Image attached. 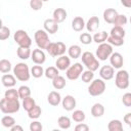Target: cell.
I'll use <instances>...</instances> for the list:
<instances>
[{
  "instance_id": "cell-1",
  "label": "cell",
  "mask_w": 131,
  "mask_h": 131,
  "mask_svg": "<svg viewBox=\"0 0 131 131\" xmlns=\"http://www.w3.org/2000/svg\"><path fill=\"white\" fill-rule=\"evenodd\" d=\"M20 108V102L19 99H9V98H2L0 101V110L3 114L10 115L15 114Z\"/></svg>"
},
{
  "instance_id": "cell-2",
  "label": "cell",
  "mask_w": 131,
  "mask_h": 131,
  "mask_svg": "<svg viewBox=\"0 0 131 131\" xmlns=\"http://www.w3.org/2000/svg\"><path fill=\"white\" fill-rule=\"evenodd\" d=\"M13 75L15 76V78L18 81L21 82H26L31 78V70L29 68V66L25 62H18L14 66V68L12 69Z\"/></svg>"
},
{
  "instance_id": "cell-3",
  "label": "cell",
  "mask_w": 131,
  "mask_h": 131,
  "mask_svg": "<svg viewBox=\"0 0 131 131\" xmlns=\"http://www.w3.org/2000/svg\"><path fill=\"white\" fill-rule=\"evenodd\" d=\"M83 64L87 68V70L95 72L99 68V59L90 51H85L81 55Z\"/></svg>"
},
{
  "instance_id": "cell-4",
  "label": "cell",
  "mask_w": 131,
  "mask_h": 131,
  "mask_svg": "<svg viewBox=\"0 0 131 131\" xmlns=\"http://www.w3.org/2000/svg\"><path fill=\"white\" fill-rule=\"evenodd\" d=\"M106 84L103 79H93L90 85L88 86V93L91 96H99L104 93Z\"/></svg>"
},
{
  "instance_id": "cell-5",
  "label": "cell",
  "mask_w": 131,
  "mask_h": 131,
  "mask_svg": "<svg viewBox=\"0 0 131 131\" xmlns=\"http://www.w3.org/2000/svg\"><path fill=\"white\" fill-rule=\"evenodd\" d=\"M67 46L63 42L57 41V42H50L48 46L46 47V51L49 53V55L55 57V56H60L66 53Z\"/></svg>"
},
{
  "instance_id": "cell-6",
  "label": "cell",
  "mask_w": 131,
  "mask_h": 131,
  "mask_svg": "<svg viewBox=\"0 0 131 131\" xmlns=\"http://www.w3.org/2000/svg\"><path fill=\"white\" fill-rule=\"evenodd\" d=\"M129 73L126 70H119L116 73L115 77V84L119 89H127L129 87Z\"/></svg>"
},
{
  "instance_id": "cell-7",
  "label": "cell",
  "mask_w": 131,
  "mask_h": 131,
  "mask_svg": "<svg viewBox=\"0 0 131 131\" xmlns=\"http://www.w3.org/2000/svg\"><path fill=\"white\" fill-rule=\"evenodd\" d=\"M13 40L21 47H31L32 45V39L25 30H17L13 35Z\"/></svg>"
},
{
  "instance_id": "cell-8",
  "label": "cell",
  "mask_w": 131,
  "mask_h": 131,
  "mask_svg": "<svg viewBox=\"0 0 131 131\" xmlns=\"http://www.w3.org/2000/svg\"><path fill=\"white\" fill-rule=\"evenodd\" d=\"M34 39H35V42L38 46V48H41V49H46V47L48 46V44L51 42L49 40V36H48V33L43 29H39L35 32L34 34Z\"/></svg>"
},
{
  "instance_id": "cell-9",
  "label": "cell",
  "mask_w": 131,
  "mask_h": 131,
  "mask_svg": "<svg viewBox=\"0 0 131 131\" xmlns=\"http://www.w3.org/2000/svg\"><path fill=\"white\" fill-rule=\"evenodd\" d=\"M113 46L107 43V42H104V43H101L98 45V47L96 48V52H95V55L96 57L99 59V60H106L107 58H110V56L112 55L113 53Z\"/></svg>"
},
{
  "instance_id": "cell-10",
  "label": "cell",
  "mask_w": 131,
  "mask_h": 131,
  "mask_svg": "<svg viewBox=\"0 0 131 131\" xmlns=\"http://www.w3.org/2000/svg\"><path fill=\"white\" fill-rule=\"evenodd\" d=\"M83 72H84V67L82 62H75L74 64H71L70 68L66 71V76L69 80L75 81L79 77H81Z\"/></svg>"
},
{
  "instance_id": "cell-11",
  "label": "cell",
  "mask_w": 131,
  "mask_h": 131,
  "mask_svg": "<svg viewBox=\"0 0 131 131\" xmlns=\"http://www.w3.org/2000/svg\"><path fill=\"white\" fill-rule=\"evenodd\" d=\"M31 59L33 60V62L35 64H43L46 60V55H45L43 49H41V48L34 49L31 54Z\"/></svg>"
},
{
  "instance_id": "cell-12",
  "label": "cell",
  "mask_w": 131,
  "mask_h": 131,
  "mask_svg": "<svg viewBox=\"0 0 131 131\" xmlns=\"http://www.w3.org/2000/svg\"><path fill=\"white\" fill-rule=\"evenodd\" d=\"M99 76L104 81L112 80L115 77V69L112 66H103L99 69Z\"/></svg>"
},
{
  "instance_id": "cell-13",
  "label": "cell",
  "mask_w": 131,
  "mask_h": 131,
  "mask_svg": "<svg viewBox=\"0 0 131 131\" xmlns=\"http://www.w3.org/2000/svg\"><path fill=\"white\" fill-rule=\"evenodd\" d=\"M76 104H77V101H76V98L73 96V95H66L62 100H61V105H62V108L68 111V112H72L74 111V108L76 107Z\"/></svg>"
},
{
  "instance_id": "cell-14",
  "label": "cell",
  "mask_w": 131,
  "mask_h": 131,
  "mask_svg": "<svg viewBox=\"0 0 131 131\" xmlns=\"http://www.w3.org/2000/svg\"><path fill=\"white\" fill-rule=\"evenodd\" d=\"M71 66V57L67 55H60L57 57L55 61V67L59 71H67Z\"/></svg>"
},
{
  "instance_id": "cell-15",
  "label": "cell",
  "mask_w": 131,
  "mask_h": 131,
  "mask_svg": "<svg viewBox=\"0 0 131 131\" xmlns=\"http://www.w3.org/2000/svg\"><path fill=\"white\" fill-rule=\"evenodd\" d=\"M110 62H111V66L114 69L120 70L123 67V63H124L123 55L119 52H113L112 55L110 56Z\"/></svg>"
},
{
  "instance_id": "cell-16",
  "label": "cell",
  "mask_w": 131,
  "mask_h": 131,
  "mask_svg": "<svg viewBox=\"0 0 131 131\" xmlns=\"http://www.w3.org/2000/svg\"><path fill=\"white\" fill-rule=\"evenodd\" d=\"M43 27L48 34H55L59 29L58 23H56L53 18H46L43 23Z\"/></svg>"
},
{
  "instance_id": "cell-17",
  "label": "cell",
  "mask_w": 131,
  "mask_h": 131,
  "mask_svg": "<svg viewBox=\"0 0 131 131\" xmlns=\"http://www.w3.org/2000/svg\"><path fill=\"white\" fill-rule=\"evenodd\" d=\"M16 78L14 75H11V74H4L2 75L1 77V82H2V85L6 88H12L15 86L16 84Z\"/></svg>"
},
{
  "instance_id": "cell-18",
  "label": "cell",
  "mask_w": 131,
  "mask_h": 131,
  "mask_svg": "<svg viewBox=\"0 0 131 131\" xmlns=\"http://www.w3.org/2000/svg\"><path fill=\"white\" fill-rule=\"evenodd\" d=\"M118 14L119 13H118V11L115 8H106L103 11L102 16H103V19H104L105 23H107V24H114V21L117 18Z\"/></svg>"
},
{
  "instance_id": "cell-19",
  "label": "cell",
  "mask_w": 131,
  "mask_h": 131,
  "mask_svg": "<svg viewBox=\"0 0 131 131\" xmlns=\"http://www.w3.org/2000/svg\"><path fill=\"white\" fill-rule=\"evenodd\" d=\"M61 100H62V98H61L60 93L57 91H54V90L49 92V94L47 96V101L52 106H57L59 103H61Z\"/></svg>"
},
{
  "instance_id": "cell-20",
  "label": "cell",
  "mask_w": 131,
  "mask_h": 131,
  "mask_svg": "<svg viewBox=\"0 0 131 131\" xmlns=\"http://www.w3.org/2000/svg\"><path fill=\"white\" fill-rule=\"evenodd\" d=\"M67 16H68L67 10L64 8H60V7L59 8H55L54 11H53V13H52V18L56 23H58V24L64 21V19L67 18Z\"/></svg>"
},
{
  "instance_id": "cell-21",
  "label": "cell",
  "mask_w": 131,
  "mask_h": 131,
  "mask_svg": "<svg viewBox=\"0 0 131 131\" xmlns=\"http://www.w3.org/2000/svg\"><path fill=\"white\" fill-rule=\"evenodd\" d=\"M99 24H100V21L97 16H91L88 19V21L86 23V29L89 33H94L99 28Z\"/></svg>"
},
{
  "instance_id": "cell-22",
  "label": "cell",
  "mask_w": 131,
  "mask_h": 131,
  "mask_svg": "<svg viewBox=\"0 0 131 131\" xmlns=\"http://www.w3.org/2000/svg\"><path fill=\"white\" fill-rule=\"evenodd\" d=\"M85 27H86V24L82 16H76L72 20V29L76 32H81Z\"/></svg>"
},
{
  "instance_id": "cell-23",
  "label": "cell",
  "mask_w": 131,
  "mask_h": 131,
  "mask_svg": "<svg viewBox=\"0 0 131 131\" xmlns=\"http://www.w3.org/2000/svg\"><path fill=\"white\" fill-rule=\"evenodd\" d=\"M68 54L71 58L73 59H77L79 58L81 55H82V49L79 45L77 44H74V45H71L68 49Z\"/></svg>"
},
{
  "instance_id": "cell-24",
  "label": "cell",
  "mask_w": 131,
  "mask_h": 131,
  "mask_svg": "<svg viewBox=\"0 0 131 131\" xmlns=\"http://www.w3.org/2000/svg\"><path fill=\"white\" fill-rule=\"evenodd\" d=\"M32 51L30 49V47H21L18 46V48L16 49V55L18 58L23 59V60H27L31 57Z\"/></svg>"
},
{
  "instance_id": "cell-25",
  "label": "cell",
  "mask_w": 131,
  "mask_h": 131,
  "mask_svg": "<svg viewBox=\"0 0 131 131\" xmlns=\"http://www.w3.org/2000/svg\"><path fill=\"white\" fill-rule=\"evenodd\" d=\"M104 114V106L103 104L96 102L91 106V115L94 118H100Z\"/></svg>"
},
{
  "instance_id": "cell-26",
  "label": "cell",
  "mask_w": 131,
  "mask_h": 131,
  "mask_svg": "<svg viewBox=\"0 0 131 131\" xmlns=\"http://www.w3.org/2000/svg\"><path fill=\"white\" fill-rule=\"evenodd\" d=\"M66 85H67L66 79H64L62 76H60V75H58L57 77H55V78L52 80V86H53V88L56 89V90H61V89H63V88L66 87Z\"/></svg>"
},
{
  "instance_id": "cell-27",
  "label": "cell",
  "mask_w": 131,
  "mask_h": 131,
  "mask_svg": "<svg viewBox=\"0 0 131 131\" xmlns=\"http://www.w3.org/2000/svg\"><path fill=\"white\" fill-rule=\"evenodd\" d=\"M107 130L108 131H122L123 130V124L118 119H113L107 124Z\"/></svg>"
},
{
  "instance_id": "cell-28",
  "label": "cell",
  "mask_w": 131,
  "mask_h": 131,
  "mask_svg": "<svg viewBox=\"0 0 131 131\" xmlns=\"http://www.w3.org/2000/svg\"><path fill=\"white\" fill-rule=\"evenodd\" d=\"M108 34L105 32V31H101V32H98V33H95L93 35V42L97 43V44H101V43H104L107 38H108Z\"/></svg>"
},
{
  "instance_id": "cell-29",
  "label": "cell",
  "mask_w": 131,
  "mask_h": 131,
  "mask_svg": "<svg viewBox=\"0 0 131 131\" xmlns=\"http://www.w3.org/2000/svg\"><path fill=\"white\" fill-rule=\"evenodd\" d=\"M57 124H58V127L60 129H69L72 125V122H71V119L67 116H60L58 119H57Z\"/></svg>"
},
{
  "instance_id": "cell-30",
  "label": "cell",
  "mask_w": 131,
  "mask_h": 131,
  "mask_svg": "<svg viewBox=\"0 0 131 131\" xmlns=\"http://www.w3.org/2000/svg\"><path fill=\"white\" fill-rule=\"evenodd\" d=\"M1 124H2L3 127L10 129L13 125L16 124V122H15V119H14L12 116L6 115V116H3V117L1 118Z\"/></svg>"
},
{
  "instance_id": "cell-31",
  "label": "cell",
  "mask_w": 131,
  "mask_h": 131,
  "mask_svg": "<svg viewBox=\"0 0 131 131\" xmlns=\"http://www.w3.org/2000/svg\"><path fill=\"white\" fill-rule=\"evenodd\" d=\"M59 75V70L56 68V67H48L47 69H45V73H44V76L47 78V79H50V80H53L55 77H57Z\"/></svg>"
},
{
  "instance_id": "cell-32",
  "label": "cell",
  "mask_w": 131,
  "mask_h": 131,
  "mask_svg": "<svg viewBox=\"0 0 131 131\" xmlns=\"http://www.w3.org/2000/svg\"><path fill=\"white\" fill-rule=\"evenodd\" d=\"M36 105V101L33 97L29 96V97H26L23 99V102H21V106L26 111V112H29L30 110H32L34 106Z\"/></svg>"
},
{
  "instance_id": "cell-33",
  "label": "cell",
  "mask_w": 131,
  "mask_h": 131,
  "mask_svg": "<svg viewBox=\"0 0 131 131\" xmlns=\"http://www.w3.org/2000/svg\"><path fill=\"white\" fill-rule=\"evenodd\" d=\"M111 36H114V37H117V38H123L125 37L126 35V32L124 30L123 27H119V26H114L111 30V33H110Z\"/></svg>"
},
{
  "instance_id": "cell-34",
  "label": "cell",
  "mask_w": 131,
  "mask_h": 131,
  "mask_svg": "<svg viewBox=\"0 0 131 131\" xmlns=\"http://www.w3.org/2000/svg\"><path fill=\"white\" fill-rule=\"evenodd\" d=\"M45 73V70L43 69L42 64H36V66H33L32 69H31V75L38 79V78H41Z\"/></svg>"
},
{
  "instance_id": "cell-35",
  "label": "cell",
  "mask_w": 131,
  "mask_h": 131,
  "mask_svg": "<svg viewBox=\"0 0 131 131\" xmlns=\"http://www.w3.org/2000/svg\"><path fill=\"white\" fill-rule=\"evenodd\" d=\"M41 114H42V110H41V107H40L39 105L36 104L32 110H30V111L28 112V117H29L30 119L37 120V119L40 118Z\"/></svg>"
},
{
  "instance_id": "cell-36",
  "label": "cell",
  "mask_w": 131,
  "mask_h": 131,
  "mask_svg": "<svg viewBox=\"0 0 131 131\" xmlns=\"http://www.w3.org/2000/svg\"><path fill=\"white\" fill-rule=\"evenodd\" d=\"M72 119L77 123H82V122L85 121L86 116H85V113L82 110H76L72 114Z\"/></svg>"
},
{
  "instance_id": "cell-37",
  "label": "cell",
  "mask_w": 131,
  "mask_h": 131,
  "mask_svg": "<svg viewBox=\"0 0 131 131\" xmlns=\"http://www.w3.org/2000/svg\"><path fill=\"white\" fill-rule=\"evenodd\" d=\"M12 67H11V62L8 60V59H1L0 60V72L2 74H7L11 71Z\"/></svg>"
},
{
  "instance_id": "cell-38",
  "label": "cell",
  "mask_w": 131,
  "mask_h": 131,
  "mask_svg": "<svg viewBox=\"0 0 131 131\" xmlns=\"http://www.w3.org/2000/svg\"><path fill=\"white\" fill-rule=\"evenodd\" d=\"M81 79L84 83H91L92 80L94 79V72L90 71V70H86L82 73L81 75Z\"/></svg>"
},
{
  "instance_id": "cell-39",
  "label": "cell",
  "mask_w": 131,
  "mask_h": 131,
  "mask_svg": "<svg viewBox=\"0 0 131 131\" xmlns=\"http://www.w3.org/2000/svg\"><path fill=\"white\" fill-rule=\"evenodd\" d=\"M4 97L9 98V99H19V94H18V90L12 88H8V90L5 91L4 93Z\"/></svg>"
},
{
  "instance_id": "cell-40",
  "label": "cell",
  "mask_w": 131,
  "mask_h": 131,
  "mask_svg": "<svg viewBox=\"0 0 131 131\" xmlns=\"http://www.w3.org/2000/svg\"><path fill=\"white\" fill-rule=\"evenodd\" d=\"M79 40L82 44L89 45L90 43L93 42V36H91V34H89V32L88 33H82L79 37Z\"/></svg>"
},
{
  "instance_id": "cell-41",
  "label": "cell",
  "mask_w": 131,
  "mask_h": 131,
  "mask_svg": "<svg viewBox=\"0 0 131 131\" xmlns=\"http://www.w3.org/2000/svg\"><path fill=\"white\" fill-rule=\"evenodd\" d=\"M107 43H110L112 46H116V47H119V46H122L124 44V39L123 38H117V37H114V36H108L107 40H106Z\"/></svg>"
},
{
  "instance_id": "cell-42",
  "label": "cell",
  "mask_w": 131,
  "mask_h": 131,
  "mask_svg": "<svg viewBox=\"0 0 131 131\" xmlns=\"http://www.w3.org/2000/svg\"><path fill=\"white\" fill-rule=\"evenodd\" d=\"M17 90H18L19 98H21V99L31 96V89H30V87L27 86V85H21Z\"/></svg>"
},
{
  "instance_id": "cell-43",
  "label": "cell",
  "mask_w": 131,
  "mask_h": 131,
  "mask_svg": "<svg viewBox=\"0 0 131 131\" xmlns=\"http://www.w3.org/2000/svg\"><path fill=\"white\" fill-rule=\"evenodd\" d=\"M128 23V18L125 14H118L117 18L114 21V26H119V27H124Z\"/></svg>"
},
{
  "instance_id": "cell-44",
  "label": "cell",
  "mask_w": 131,
  "mask_h": 131,
  "mask_svg": "<svg viewBox=\"0 0 131 131\" xmlns=\"http://www.w3.org/2000/svg\"><path fill=\"white\" fill-rule=\"evenodd\" d=\"M10 36V30L8 27L6 26H1V29H0V40L1 41H4L6 39H8Z\"/></svg>"
},
{
  "instance_id": "cell-45",
  "label": "cell",
  "mask_w": 131,
  "mask_h": 131,
  "mask_svg": "<svg viewBox=\"0 0 131 131\" xmlns=\"http://www.w3.org/2000/svg\"><path fill=\"white\" fill-rule=\"evenodd\" d=\"M30 7L37 11V10H40L42 7H43V1L42 0H30Z\"/></svg>"
},
{
  "instance_id": "cell-46",
  "label": "cell",
  "mask_w": 131,
  "mask_h": 131,
  "mask_svg": "<svg viewBox=\"0 0 131 131\" xmlns=\"http://www.w3.org/2000/svg\"><path fill=\"white\" fill-rule=\"evenodd\" d=\"M43 126L41 124V122L39 121H33L30 124V130L31 131H42Z\"/></svg>"
},
{
  "instance_id": "cell-47",
  "label": "cell",
  "mask_w": 131,
  "mask_h": 131,
  "mask_svg": "<svg viewBox=\"0 0 131 131\" xmlns=\"http://www.w3.org/2000/svg\"><path fill=\"white\" fill-rule=\"evenodd\" d=\"M122 102L125 106L130 107L131 106V92H126L122 97Z\"/></svg>"
},
{
  "instance_id": "cell-48",
  "label": "cell",
  "mask_w": 131,
  "mask_h": 131,
  "mask_svg": "<svg viewBox=\"0 0 131 131\" xmlns=\"http://www.w3.org/2000/svg\"><path fill=\"white\" fill-rule=\"evenodd\" d=\"M75 130L76 131H88L89 130V126L85 123H79L78 125L75 126Z\"/></svg>"
},
{
  "instance_id": "cell-49",
  "label": "cell",
  "mask_w": 131,
  "mask_h": 131,
  "mask_svg": "<svg viewBox=\"0 0 131 131\" xmlns=\"http://www.w3.org/2000/svg\"><path fill=\"white\" fill-rule=\"evenodd\" d=\"M124 122L127 124V125H130L131 124V113H127L125 116H124Z\"/></svg>"
},
{
  "instance_id": "cell-50",
  "label": "cell",
  "mask_w": 131,
  "mask_h": 131,
  "mask_svg": "<svg viewBox=\"0 0 131 131\" xmlns=\"http://www.w3.org/2000/svg\"><path fill=\"white\" fill-rule=\"evenodd\" d=\"M121 4L127 8H131V0H121Z\"/></svg>"
},
{
  "instance_id": "cell-51",
  "label": "cell",
  "mask_w": 131,
  "mask_h": 131,
  "mask_svg": "<svg viewBox=\"0 0 131 131\" xmlns=\"http://www.w3.org/2000/svg\"><path fill=\"white\" fill-rule=\"evenodd\" d=\"M23 130H24V128H23L21 126L17 125V124L13 125V126L10 128V131H23Z\"/></svg>"
},
{
  "instance_id": "cell-52",
  "label": "cell",
  "mask_w": 131,
  "mask_h": 131,
  "mask_svg": "<svg viewBox=\"0 0 131 131\" xmlns=\"http://www.w3.org/2000/svg\"><path fill=\"white\" fill-rule=\"evenodd\" d=\"M43 2H47V1H49V0H42Z\"/></svg>"
},
{
  "instance_id": "cell-53",
  "label": "cell",
  "mask_w": 131,
  "mask_h": 131,
  "mask_svg": "<svg viewBox=\"0 0 131 131\" xmlns=\"http://www.w3.org/2000/svg\"><path fill=\"white\" fill-rule=\"evenodd\" d=\"M129 21H130V24H131V16H130V18H129Z\"/></svg>"
},
{
  "instance_id": "cell-54",
  "label": "cell",
  "mask_w": 131,
  "mask_h": 131,
  "mask_svg": "<svg viewBox=\"0 0 131 131\" xmlns=\"http://www.w3.org/2000/svg\"><path fill=\"white\" fill-rule=\"evenodd\" d=\"M129 127H130V128H131V124H130V125H129Z\"/></svg>"
}]
</instances>
